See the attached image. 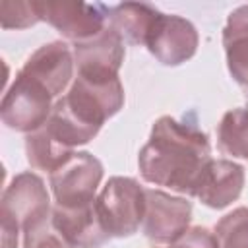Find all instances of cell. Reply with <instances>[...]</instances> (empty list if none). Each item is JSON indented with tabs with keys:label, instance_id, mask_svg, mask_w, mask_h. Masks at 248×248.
<instances>
[{
	"label": "cell",
	"instance_id": "9",
	"mask_svg": "<svg viewBox=\"0 0 248 248\" xmlns=\"http://www.w3.org/2000/svg\"><path fill=\"white\" fill-rule=\"evenodd\" d=\"M124 60V39L108 25L97 37L76 43L78 76L91 79L118 78V68Z\"/></svg>",
	"mask_w": 248,
	"mask_h": 248
},
{
	"label": "cell",
	"instance_id": "7",
	"mask_svg": "<svg viewBox=\"0 0 248 248\" xmlns=\"http://www.w3.org/2000/svg\"><path fill=\"white\" fill-rule=\"evenodd\" d=\"M192 215V203L182 198H174L167 192L145 188V215L143 232L157 244L174 242L188 231Z\"/></svg>",
	"mask_w": 248,
	"mask_h": 248
},
{
	"label": "cell",
	"instance_id": "15",
	"mask_svg": "<svg viewBox=\"0 0 248 248\" xmlns=\"http://www.w3.org/2000/svg\"><path fill=\"white\" fill-rule=\"evenodd\" d=\"M219 149L232 157L248 159V107L229 110L217 130Z\"/></svg>",
	"mask_w": 248,
	"mask_h": 248
},
{
	"label": "cell",
	"instance_id": "5",
	"mask_svg": "<svg viewBox=\"0 0 248 248\" xmlns=\"http://www.w3.org/2000/svg\"><path fill=\"white\" fill-rule=\"evenodd\" d=\"M50 213L52 211H50L46 188L37 174L21 172L4 190L0 203L2 223H8L17 231L19 229L23 231L29 225L48 217Z\"/></svg>",
	"mask_w": 248,
	"mask_h": 248
},
{
	"label": "cell",
	"instance_id": "8",
	"mask_svg": "<svg viewBox=\"0 0 248 248\" xmlns=\"http://www.w3.org/2000/svg\"><path fill=\"white\" fill-rule=\"evenodd\" d=\"M145 46L161 64L178 66L194 56L198 33L188 19L159 14L151 31L147 33Z\"/></svg>",
	"mask_w": 248,
	"mask_h": 248
},
{
	"label": "cell",
	"instance_id": "6",
	"mask_svg": "<svg viewBox=\"0 0 248 248\" xmlns=\"http://www.w3.org/2000/svg\"><path fill=\"white\" fill-rule=\"evenodd\" d=\"M35 6L41 19L76 43L97 37L105 29V19L110 10L103 4L83 2H35Z\"/></svg>",
	"mask_w": 248,
	"mask_h": 248
},
{
	"label": "cell",
	"instance_id": "13",
	"mask_svg": "<svg viewBox=\"0 0 248 248\" xmlns=\"http://www.w3.org/2000/svg\"><path fill=\"white\" fill-rule=\"evenodd\" d=\"M223 45L234 81L248 93V6H240L229 16Z\"/></svg>",
	"mask_w": 248,
	"mask_h": 248
},
{
	"label": "cell",
	"instance_id": "18",
	"mask_svg": "<svg viewBox=\"0 0 248 248\" xmlns=\"http://www.w3.org/2000/svg\"><path fill=\"white\" fill-rule=\"evenodd\" d=\"M172 248H219V240L209 229L192 227L172 242Z\"/></svg>",
	"mask_w": 248,
	"mask_h": 248
},
{
	"label": "cell",
	"instance_id": "2",
	"mask_svg": "<svg viewBox=\"0 0 248 248\" xmlns=\"http://www.w3.org/2000/svg\"><path fill=\"white\" fill-rule=\"evenodd\" d=\"M95 211L108 236H130L143 223L145 188L134 178L112 176L95 200Z\"/></svg>",
	"mask_w": 248,
	"mask_h": 248
},
{
	"label": "cell",
	"instance_id": "14",
	"mask_svg": "<svg viewBox=\"0 0 248 248\" xmlns=\"http://www.w3.org/2000/svg\"><path fill=\"white\" fill-rule=\"evenodd\" d=\"M108 19L110 27L128 43H140L145 45L147 33L151 31L157 16L161 14L155 10L151 4H136V2H126L118 4L108 10Z\"/></svg>",
	"mask_w": 248,
	"mask_h": 248
},
{
	"label": "cell",
	"instance_id": "17",
	"mask_svg": "<svg viewBox=\"0 0 248 248\" xmlns=\"http://www.w3.org/2000/svg\"><path fill=\"white\" fill-rule=\"evenodd\" d=\"M23 248H72L52 223V213L23 229Z\"/></svg>",
	"mask_w": 248,
	"mask_h": 248
},
{
	"label": "cell",
	"instance_id": "10",
	"mask_svg": "<svg viewBox=\"0 0 248 248\" xmlns=\"http://www.w3.org/2000/svg\"><path fill=\"white\" fill-rule=\"evenodd\" d=\"M244 186V169L227 159H209L203 167L200 180L196 184L194 196L202 200V203L221 209L234 202Z\"/></svg>",
	"mask_w": 248,
	"mask_h": 248
},
{
	"label": "cell",
	"instance_id": "4",
	"mask_svg": "<svg viewBox=\"0 0 248 248\" xmlns=\"http://www.w3.org/2000/svg\"><path fill=\"white\" fill-rule=\"evenodd\" d=\"M101 178L103 165L97 157L87 151L74 153L54 172H50L54 205L74 209L95 203V192Z\"/></svg>",
	"mask_w": 248,
	"mask_h": 248
},
{
	"label": "cell",
	"instance_id": "1",
	"mask_svg": "<svg viewBox=\"0 0 248 248\" xmlns=\"http://www.w3.org/2000/svg\"><path fill=\"white\" fill-rule=\"evenodd\" d=\"M209 153V140L196 124L163 116L153 124L138 165L147 182L194 196L200 174L211 159Z\"/></svg>",
	"mask_w": 248,
	"mask_h": 248
},
{
	"label": "cell",
	"instance_id": "11",
	"mask_svg": "<svg viewBox=\"0 0 248 248\" xmlns=\"http://www.w3.org/2000/svg\"><path fill=\"white\" fill-rule=\"evenodd\" d=\"M39 79L52 97L60 95L72 78V54L64 43H48L35 50L21 68Z\"/></svg>",
	"mask_w": 248,
	"mask_h": 248
},
{
	"label": "cell",
	"instance_id": "12",
	"mask_svg": "<svg viewBox=\"0 0 248 248\" xmlns=\"http://www.w3.org/2000/svg\"><path fill=\"white\" fill-rule=\"evenodd\" d=\"M52 223L72 248H97L110 238L101 227L95 203L74 209L54 205Z\"/></svg>",
	"mask_w": 248,
	"mask_h": 248
},
{
	"label": "cell",
	"instance_id": "3",
	"mask_svg": "<svg viewBox=\"0 0 248 248\" xmlns=\"http://www.w3.org/2000/svg\"><path fill=\"white\" fill-rule=\"evenodd\" d=\"M52 112L50 91L33 76L19 70L2 101V122L17 132L39 130Z\"/></svg>",
	"mask_w": 248,
	"mask_h": 248
},
{
	"label": "cell",
	"instance_id": "16",
	"mask_svg": "<svg viewBox=\"0 0 248 248\" xmlns=\"http://www.w3.org/2000/svg\"><path fill=\"white\" fill-rule=\"evenodd\" d=\"M219 248H248V207L227 213L215 227Z\"/></svg>",
	"mask_w": 248,
	"mask_h": 248
}]
</instances>
